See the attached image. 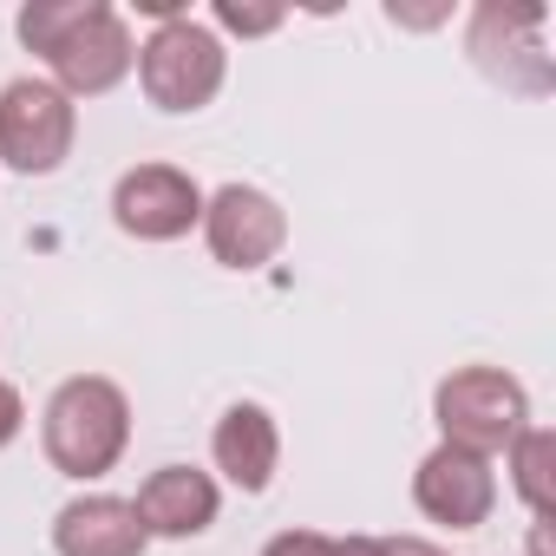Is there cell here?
Instances as JSON below:
<instances>
[{
  "label": "cell",
  "mask_w": 556,
  "mask_h": 556,
  "mask_svg": "<svg viewBox=\"0 0 556 556\" xmlns=\"http://www.w3.org/2000/svg\"><path fill=\"white\" fill-rule=\"evenodd\" d=\"M21 40L53 66V86L66 99H99L138 66V40L105 0H27Z\"/></svg>",
  "instance_id": "cell-1"
},
{
  "label": "cell",
  "mask_w": 556,
  "mask_h": 556,
  "mask_svg": "<svg viewBox=\"0 0 556 556\" xmlns=\"http://www.w3.org/2000/svg\"><path fill=\"white\" fill-rule=\"evenodd\" d=\"M40 439H47L53 471H66V478H105L125 458V445H131V406H125V393L112 380L79 374V380H66L47 400Z\"/></svg>",
  "instance_id": "cell-2"
},
{
  "label": "cell",
  "mask_w": 556,
  "mask_h": 556,
  "mask_svg": "<svg viewBox=\"0 0 556 556\" xmlns=\"http://www.w3.org/2000/svg\"><path fill=\"white\" fill-rule=\"evenodd\" d=\"M223 73H229L223 40H216L203 21H190V14L164 21V27L138 47V79H144V99H151L157 112H203V105L223 92Z\"/></svg>",
  "instance_id": "cell-3"
},
{
  "label": "cell",
  "mask_w": 556,
  "mask_h": 556,
  "mask_svg": "<svg viewBox=\"0 0 556 556\" xmlns=\"http://www.w3.org/2000/svg\"><path fill=\"white\" fill-rule=\"evenodd\" d=\"M432 413H439L445 445L491 458V452H510V439L530 426V393L497 367H458L452 380H439Z\"/></svg>",
  "instance_id": "cell-4"
},
{
  "label": "cell",
  "mask_w": 556,
  "mask_h": 556,
  "mask_svg": "<svg viewBox=\"0 0 556 556\" xmlns=\"http://www.w3.org/2000/svg\"><path fill=\"white\" fill-rule=\"evenodd\" d=\"M73 131L79 112L53 79H14L0 92V157L21 177H47L73 157Z\"/></svg>",
  "instance_id": "cell-5"
},
{
  "label": "cell",
  "mask_w": 556,
  "mask_h": 556,
  "mask_svg": "<svg viewBox=\"0 0 556 556\" xmlns=\"http://www.w3.org/2000/svg\"><path fill=\"white\" fill-rule=\"evenodd\" d=\"M203 242L223 268H262V262L282 255L289 216L255 184H223L216 197H203Z\"/></svg>",
  "instance_id": "cell-6"
},
{
  "label": "cell",
  "mask_w": 556,
  "mask_h": 556,
  "mask_svg": "<svg viewBox=\"0 0 556 556\" xmlns=\"http://www.w3.org/2000/svg\"><path fill=\"white\" fill-rule=\"evenodd\" d=\"M112 216H118V229L138 236V242H177V236H190V229L203 223V190H197V177H184L177 164H138V170L118 177Z\"/></svg>",
  "instance_id": "cell-7"
},
{
  "label": "cell",
  "mask_w": 556,
  "mask_h": 556,
  "mask_svg": "<svg viewBox=\"0 0 556 556\" xmlns=\"http://www.w3.org/2000/svg\"><path fill=\"white\" fill-rule=\"evenodd\" d=\"M413 504L432 517V523H452V530H478L497 504V478H491V458L465 452V445H439L419 458L413 471Z\"/></svg>",
  "instance_id": "cell-8"
},
{
  "label": "cell",
  "mask_w": 556,
  "mask_h": 556,
  "mask_svg": "<svg viewBox=\"0 0 556 556\" xmlns=\"http://www.w3.org/2000/svg\"><path fill=\"white\" fill-rule=\"evenodd\" d=\"M216 504H223V497H216L210 471H197V465H164V471H151V478L138 484V497H131L144 536H203V530L216 523Z\"/></svg>",
  "instance_id": "cell-9"
},
{
  "label": "cell",
  "mask_w": 556,
  "mask_h": 556,
  "mask_svg": "<svg viewBox=\"0 0 556 556\" xmlns=\"http://www.w3.org/2000/svg\"><path fill=\"white\" fill-rule=\"evenodd\" d=\"M210 452H216V471L236 484V491H268L275 465H282V432H275V419L255 406V400H236L216 432H210Z\"/></svg>",
  "instance_id": "cell-10"
},
{
  "label": "cell",
  "mask_w": 556,
  "mask_h": 556,
  "mask_svg": "<svg viewBox=\"0 0 556 556\" xmlns=\"http://www.w3.org/2000/svg\"><path fill=\"white\" fill-rule=\"evenodd\" d=\"M471 53L510 92H523L517 60H530V73L549 79V60H543V8H497V0H491V8H478L471 14Z\"/></svg>",
  "instance_id": "cell-11"
},
{
  "label": "cell",
  "mask_w": 556,
  "mask_h": 556,
  "mask_svg": "<svg viewBox=\"0 0 556 556\" xmlns=\"http://www.w3.org/2000/svg\"><path fill=\"white\" fill-rule=\"evenodd\" d=\"M144 523L125 497H73L60 517H53V549L60 556H144Z\"/></svg>",
  "instance_id": "cell-12"
},
{
  "label": "cell",
  "mask_w": 556,
  "mask_h": 556,
  "mask_svg": "<svg viewBox=\"0 0 556 556\" xmlns=\"http://www.w3.org/2000/svg\"><path fill=\"white\" fill-rule=\"evenodd\" d=\"M549 458H556V439L543 426H523L510 439V478H517V497L536 510V523L549 517Z\"/></svg>",
  "instance_id": "cell-13"
},
{
  "label": "cell",
  "mask_w": 556,
  "mask_h": 556,
  "mask_svg": "<svg viewBox=\"0 0 556 556\" xmlns=\"http://www.w3.org/2000/svg\"><path fill=\"white\" fill-rule=\"evenodd\" d=\"M262 556H374V536H321V530H282Z\"/></svg>",
  "instance_id": "cell-14"
},
{
  "label": "cell",
  "mask_w": 556,
  "mask_h": 556,
  "mask_svg": "<svg viewBox=\"0 0 556 556\" xmlns=\"http://www.w3.org/2000/svg\"><path fill=\"white\" fill-rule=\"evenodd\" d=\"M275 21H282L275 8H236V0H223V8H216V27H229V34H268Z\"/></svg>",
  "instance_id": "cell-15"
},
{
  "label": "cell",
  "mask_w": 556,
  "mask_h": 556,
  "mask_svg": "<svg viewBox=\"0 0 556 556\" xmlns=\"http://www.w3.org/2000/svg\"><path fill=\"white\" fill-rule=\"evenodd\" d=\"M374 556H445V549L426 536H374Z\"/></svg>",
  "instance_id": "cell-16"
},
{
  "label": "cell",
  "mask_w": 556,
  "mask_h": 556,
  "mask_svg": "<svg viewBox=\"0 0 556 556\" xmlns=\"http://www.w3.org/2000/svg\"><path fill=\"white\" fill-rule=\"evenodd\" d=\"M21 419H27V406H21V393L0 380V445H14V432H21Z\"/></svg>",
  "instance_id": "cell-17"
}]
</instances>
